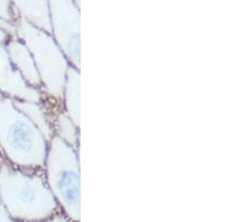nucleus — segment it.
I'll list each match as a JSON object with an SVG mask.
<instances>
[{
  "label": "nucleus",
  "mask_w": 252,
  "mask_h": 222,
  "mask_svg": "<svg viewBox=\"0 0 252 222\" xmlns=\"http://www.w3.org/2000/svg\"><path fill=\"white\" fill-rule=\"evenodd\" d=\"M0 200L15 222H37L60 211L44 169L25 171L0 163Z\"/></svg>",
  "instance_id": "nucleus-1"
},
{
  "label": "nucleus",
  "mask_w": 252,
  "mask_h": 222,
  "mask_svg": "<svg viewBox=\"0 0 252 222\" xmlns=\"http://www.w3.org/2000/svg\"><path fill=\"white\" fill-rule=\"evenodd\" d=\"M19 17L51 33L48 0H9Z\"/></svg>",
  "instance_id": "nucleus-9"
},
{
  "label": "nucleus",
  "mask_w": 252,
  "mask_h": 222,
  "mask_svg": "<svg viewBox=\"0 0 252 222\" xmlns=\"http://www.w3.org/2000/svg\"><path fill=\"white\" fill-rule=\"evenodd\" d=\"M0 222H15L11 219L9 213L7 212V210L5 208V205L2 204L1 200H0Z\"/></svg>",
  "instance_id": "nucleus-15"
},
{
  "label": "nucleus",
  "mask_w": 252,
  "mask_h": 222,
  "mask_svg": "<svg viewBox=\"0 0 252 222\" xmlns=\"http://www.w3.org/2000/svg\"><path fill=\"white\" fill-rule=\"evenodd\" d=\"M6 47L11 64L23 80L30 87L40 90L42 83H40L37 67H36L35 61L25 43L18 38L16 34L10 35L7 40Z\"/></svg>",
  "instance_id": "nucleus-7"
},
{
  "label": "nucleus",
  "mask_w": 252,
  "mask_h": 222,
  "mask_svg": "<svg viewBox=\"0 0 252 222\" xmlns=\"http://www.w3.org/2000/svg\"><path fill=\"white\" fill-rule=\"evenodd\" d=\"M48 141L14 99L0 95V155L25 171L44 169Z\"/></svg>",
  "instance_id": "nucleus-2"
},
{
  "label": "nucleus",
  "mask_w": 252,
  "mask_h": 222,
  "mask_svg": "<svg viewBox=\"0 0 252 222\" xmlns=\"http://www.w3.org/2000/svg\"><path fill=\"white\" fill-rule=\"evenodd\" d=\"M73 1H74V3L78 7H80V0H73Z\"/></svg>",
  "instance_id": "nucleus-16"
},
{
  "label": "nucleus",
  "mask_w": 252,
  "mask_h": 222,
  "mask_svg": "<svg viewBox=\"0 0 252 222\" xmlns=\"http://www.w3.org/2000/svg\"><path fill=\"white\" fill-rule=\"evenodd\" d=\"M51 34L72 66L81 67L80 7L73 0H48Z\"/></svg>",
  "instance_id": "nucleus-5"
},
{
  "label": "nucleus",
  "mask_w": 252,
  "mask_h": 222,
  "mask_svg": "<svg viewBox=\"0 0 252 222\" xmlns=\"http://www.w3.org/2000/svg\"><path fill=\"white\" fill-rule=\"evenodd\" d=\"M54 136H58L64 143L80 152V126L71 119L62 108L53 118Z\"/></svg>",
  "instance_id": "nucleus-11"
},
{
  "label": "nucleus",
  "mask_w": 252,
  "mask_h": 222,
  "mask_svg": "<svg viewBox=\"0 0 252 222\" xmlns=\"http://www.w3.org/2000/svg\"><path fill=\"white\" fill-rule=\"evenodd\" d=\"M44 173L61 211L73 222L81 221L80 152L58 136L48 141Z\"/></svg>",
  "instance_id": "nucleus-4"
},
{
  "label": "nucleus",
  "mask_w": 252,
  "mask_h": 222,
  "mask_svg": "<svg viewBox=\"0 0 252 222\" xmlns=\"http://www.w3.org/2000/svg\"><path fill=\"white\" fill-rule=\"evenodd\" d=\"M37 222H73L70 218H68L65 213H63L62 211L56 212L55 215H53L52 217L47 218L45 220H42V221H37Z\"/></svg>",
  "instance_id": "nucleus-13"
},
{
  "label": "nucleus",
  "mask_w": 252,
  "mask_h": 222,
  "mask_svg": "<svg viewBox=\"0 0 252 222\" xmlns=\"http://www.w3.org/2000/svg\"><path fill=\"white\" fill-rule=\"evenodd\" d=\"M18 17V14L9 0H0V18L14 24Z\"/></svg>",
  "instance_id": "nucleus-12"
},
{
  "label": "nucleus",
  "mask_w": 252,
  "mask_h": 222,
  "mask_svg": "<svg viewBox=\"0 0 252 222\" xmlns=\"http://www.w3.org/2000/svg\"><path fill=\"white\" fill-rule=\"evenodd\" d=\"M14 102L16 107L39 129V131L42 132L47 141H50L54 137V129H53L54 115L43 101L36 102V101L14 99Z\"/></svg>",
  "instance_id": "nucleus-8"
},
{
  "label": "nucleus",
  "mask_w": 252,
  "mask_h": 222,
  "mask_svg": "<svg viewBox=\"0 0 252 222\" xmlns=\"http://www.w3.org/2000/svg\"><path fill=\"white\" fill-rule=\"evenodd\" d=\"M15 34L25 43L37 67L44 98L62 102L70 62L51 33L34 26L22 17L14 23Z\"/></svg>",
  "instance_id": "nucleus-3"
},
{
  "label": "nucleus",
  "mask_w": 252,
  "mask_h": 222,
  "mask_svg": "<svg viewBox=\"0 0 252 222\" xmlns=\"http://www.w3.org/2000/svg\"><path fill=\"white\" fill-rule=\"evenodd\" d=\"M1 160H2V157H1V155H0V163H1Z\"/></svg>",
  "instance_id": "nucleus-17"
},
{
  "label": "nucleus",
  "mask_w": 252,
  "mask_h": 222,
  "mask_svg": "<svg viewBox=\"0 0 252 222\" xmlns=\"http://www.w3.org/2000/svg\"><path fill=\"white\" fill-rule=\"evenodd\" d=\"M80 70L70 66L65 80L62 104L71 119L80 126Z\"/></svg>",
  "instance_id": "nucleus-10"
},
{
  "label": "nucleus",
  "mask_w": 252,
  "mask_h": 222,
  "mask_svg": "<svg viewBox=\"0 0 252 222\" xmlns=\"http://www.w3.org/2000/svg\"><path fill=\"white\" fill-rule=\"evenodd\" d=\"M9 36V33L0 30V95L11 99L42 102L43 92L28 86L10 62L6 47Z\"/></svg>",
  "instance_id": "nucleus-6"
},
{
  "label": "nucleus",
  "mask_w": 252,
  "mask_h": 222,
  "mask_svg": "<svg viewBox=\"0 0 252 222\" xmlns=\"http://www.w3.org/2000/svg\"><path fill=\"white\" fill-rule=\"evenodd\" d=\"M0 30L7 32V33H9L10 35H15L14 24L7 22V20H3L1 18H0Z\"/></svg>",
  "instance_id": "nucleus-14"
}]
</instances>
